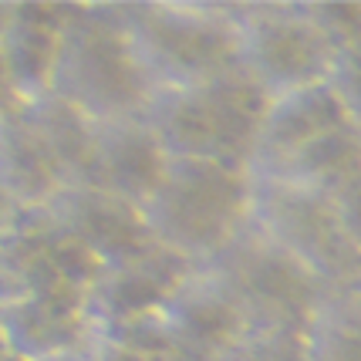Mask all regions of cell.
<instances>
[{
  "mask_svg": "<svg viewBox=\"0 0 361 361\" xmlns=\"http://www.w3.org/2000/svg\"><path fill=\"white\" fill-rule=\"evenodd\" d=\"M102 270L47 209H0V300L88 298Z\"/></svg>",
  "mask_w": 361,
  "mask_h": 361,
  "instance_id": "8992f818",
  "label": "cell"
},
{
  "mask_svg": "<svg viewBox=\"0 0 361 361\" xmlns=\"http://www.w3.org/2000/svg\"><path fill=\"white\" fill-rule=\"evenodd\" d=\"M47 216L71 240L102 260V267L132 260L159 247L142 206L94 186H68L47 206Z\"/></svg>",
  "mask_w": 361,
  "mask_h": 361,
  "instance_id": "7c38bea8",
  "label": "cell"
},
{
  "mask_svg": "<svg viewBox=\"0 0 361 361\" xmlns=\"http://www.w3.org/2000/svg\"><path fill=\"white\" fill-rule=\"evenodd\" d=\"M334 203V213H338V220H341V230L348 233V240L355 243L361 250V179L355 186H348L338 200H331Z\"/></svg>",
  "mask_w": 361,
  "mask_h": 361,
  "instance_id": "603a6c76",
  "label": "cell"
},
{
  "mask_svg": "<svg viewBox=\"0 0 361 361\" xmlns=\"http://www.w3.org/2000/svg\"><path fill=\"white\" fill-rule=\"evenodd\" d=\"M334 58L307 0H240V68L270 98L328 81Z\"/></svg>",
  "mask_w": 361,
  "mask_h": 361,
  "instance_id": "5b68a950",
  "label": "cell"
},
{
  "mask_svg": "<svg viewBox=\"0 0 361 361\" xmlns=\"http://www.w3.org/2000/svg\"><path fill=\"white\" fill-rule=\"evenodd\" d=\"M68 0L0 4V109H24L54 92Z\"/></svg>",
  "mask_w": 361,
  "mask_h": 361,
  "instance_id": "30bf717a",
  "label": "cell"
},
{
  "mask_svg": "<svg viewBox=\"0 0 361 361\" xmlns=\"http://www.w3.org/2000/svg\"><path fill=\"white\" fill-rule=\"evenodd\" d=\"M0 361H27V358H20V355H11V351H0Z\"/></svg>",
  "mask_w": 361,
  "mask_h": 361,
  "instance_id": "cb8c5ba5",
  "label": "cell"
},
{
  "mask_svg": "<svg viewBox=\"0 0 361 361\" xmlns=\"http://www.w3.org/2000/svg\"><path fill=\"white\" fill-rule=\"evenodd\" d=\"M159 92L200 88L240 68V0H115Z\"/></svg>",
  "mask_w": 361,
  "mask_h": 361,
  "instance_id": "6da1fadb",
  "label": "cell"
},
{
  "mask_svg": "<svg viewBox=\"0 0 361 361\" xmlns=\"http://www.w3.org/2000/svg\"><path fill=\"white\" fill-rule=\"evenodd\" d=\"M345 126H355V118L348 115V109L341 105V98L334 94L328 81H317V85L270 98L250 176L277 173L287 159L298 156L300 149H307L321 135Z\"/></svg>",
  "mask_w": 361,
  "mask_h": 361,
  "instance_id": "2e32d148",
  "label": "cell"
},
{
  "mask_svg": "<svg viewBox=\"0 0 361 361\" xmlns=\"http://www.w3.org/2000/svg\"><path fill=\"white\" fill-rule=\"evenodd\" d=\"M223 361H307L304 355V338H290V334H253L243 348H236L233 355Z\"/></svg>",
  "mask_w": 361,
  "mask_h": 361,
  "instance_id": "7402d4cb",
  "label": "cell"
},
{
  "mask_svg": "<svg viewBox=\"0 0 361 361\" xmlns=\"http://www.w3.org/2000/svg\"><path fill=\"white\" fill-rule=\"evenodd\" d=\"M71 186L27 109H0V209H47Z\"/></svg>",
  "mask_w": 361,
  "mask_h": 361,
  "instance_id": "5bb4252c",
  "label": "cell"
},
{
  "mask_svg": "<svg viewBox=\"0 0 361 361\" xmlns=\"http://www.w3.org/2000/svg\"><path fill=\"white\" fill-rule=\"evenodd\" d=\"M31 111V118L37 122V128L44 132V139L51 142V149L58 152L64 173L71 179V186H85L88 173H92V159L94 145H98V126L88 118L81 109H75L71 102H64L58 94H47L34 105H24Z\"/></svg>",
  "mask_w": 361,
  "mask_h": 361,
  "instance_id": "ac0fdd59",
  "label": "cell"
},
{
  "mask_svg": "<svg viewBox=\"0 0 361 361\" xmlns=\"http://www.w3.org/2000/svg\"><path fill=\"white\" fill-rule=\"evenodd\" d=\"M307 361H361V287L331 290L304 331Z\"/></svg>",
  "mask_w": 361,
  "mask_h": 361,
  "instance_id": "d6986e66",
  "label": "cell"
},
{
  "mask_svg": "<svg viewBox=\"0 0 361 361\" xmlns=\"http://www.w3.org/2000/svg\"><path fill=\"white\" fill-rule=\"evenodd\" d=\"M156 92L115 0H68L51 94L71 102L94 122H122L142 118Z\"/></svg>",
  "mask_w": 361,
  "mask_h": 361,
  "instance_id": "7a4b0ae2",
  "label": "cell"
},
{
  "mask_svg": "<svg viewBox=\"0 0 361 361\" xmlns=\"http://www.w3.org/2000/svg\"><path fill=\"white\" fill-rule=\"evenodd\" d=\"M260 328L233 283L213 264L189 274L173 300L152 321L149 358L152 361H223L243 348Z\"/></svg>",
  "mask_w": 361,
  "mask_h": 361,
  "instance_id": "ba28073f",
  "label": "cell"
},
{
  "mask_svg": "<svg viewBox=\"0 0 361 361\" xmlns=\"http://www.w3.org/2000/svg\"><path fill=\"white\" fill-rule=\"evenodd\" d=\"M196 267L200 264L166 250L162 243L132 260L111 264L102 270L98 283L88 294V314L102 334L142 324L162 314V307L173 300V294Z\"/></svg>",
  "mask_w": 361,
  "mask_h": 361,
  "instance_id": "8fae6325",
  "label": "cell"
},
{
  "mask_svg": "<svg viewBox=\"0 0 361 361\" xmlns=\"http://www.w3.org/2000/svg\"><path fill=\"white\" fill-rule=\"evenodd\" d=\"M213 267L233 283L253 324L267 334L304 338L321 300L331 294L328 283L264 233H257L253 223L230 250L213 260Z\"/></svg>",
  "mask_w": 361,
  "mask_h": 361,
  "instance_id": "9c48e42d",
  "label": "cell"
},
{
  "mask_svg": "<svg viewBox=\"0 0 361 361\" xmlns=\"http://www.w3.org/2000/svg\"><path fill=\"white\" fill-rule=\"evenodd\" d=\"M270 94L236 71L200 88L156 92L145 118L173 159H206L230 169H253Z\"/></svg>",
  "mask_w": 361,
  "mask_h": 361,
  "instance_id": "277c9868",
  "label": "cell"
},
{
  "mask_svg": "<svg viewBox=\"0 0 361 361\" xmlns=\"http://www.w3.org/2000/svg\"><path fill=\"white\" fill-rule=\"evenodd\" d=\"M142 213L156 243L203 267L250 230L253 176L206 159H173Z\"/></svg>",
  "mask_w": 361,
  "mask_h": 361,
  "instance_id": "3957f363",
  "label": "cell"
},
{
  "mask_svg": "<svg viewBox=\"0 0 361 361\" xmlns=\"http://www.w3.org/2000/svg\"><path fill=\"white\" fill-rule=\"evenodd\" d=\"M328 85L334 88V94L341 98V105L348 109V115L355 118V126L361 128V41H355V44H348L338 51Z\"/></svg>",
  "mask_w": 361,
  "mask_h": 361,
  "instance_id": "44dd1931",
  "label": "cell"
},
{
  "mask_svg": "<svg viewBox=\"0 0 361 361\" xmlns=\"http://www.w3.org/2000/svg\"><path fill=\"white\" fill-rule=\"evenodd\" d=\"M98 338L88 298L0 300V351L27 361H75Z\"/></svg>",
  "mask_w": 361,
  "mask_h": 361,
  "instance_id": "4fadbf2b",
  "label": "cell"
},
{
  "mask_svg": "<svg viewBox=\"0 0 361 361\" xmlns=\"http://www.w3.org/2000/svg\"><path fill=\"white\" fill-rule=\"evenodd\" d=\"M307 7L338 51L361 41V0H307Z\"/></svg>",
  "mask_w": 361,
  "mask_h": 361,
  "instance_id": "ffe728a7",
  "label": "cell"
},
{
  "mask_svg": "<svg viewBox=\"0 0 361 361\" xmlns=\"http://www.w3.org/2000/svg\"><path fill=\"white\" fill-rule=\"evenodd\" d=\"M253 179H277L324 200H338L348 186H355L361 179V128H334L311 142L307 149H300L298 156H290L277 173L253 176Z\"/></svg>",
  "mask_w": 361,
  "mask_h": 361,
  "instance_id": "e0dca14e",
  "label": "cell"
},
{
  "mask_svg": "<svg viewBox=\"0 0 361 361\" xmlns=\"http://www.w3.org/2000/svg\"><path fill=\"white\" fill-rule=\"evenodd\" d=\"M253 230L290 253L331 290L361 287V250L348 240L334 203L277 179H253Z\"/></svg>",
  "mask_w": 361,
  "mask_h": 361,
  "instance_id": "52a82bcc",
  "label": "cell"
},
{
  "mask_svg": "<svg viewBox=\"0 0 361 361\" xmlns=\"http://www.w3.org/2000/svg\"><path fill=\"white\" fill-rule=\"evenodd\" d=\"M169 162H173V156L166 152L159 132L145 115L122 118V122H102L92 173H88L85 186L105 189L111 196L145 206L152 200V192L162 186Z\"/></svg>",
  "mask_w": 361,
  "mask_h": 361,
  "instance_id": "9a60e30c",
  "label": "cell"
}]
</instances>
